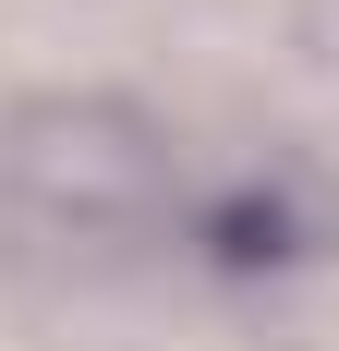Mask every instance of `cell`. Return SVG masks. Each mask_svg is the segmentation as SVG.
<instances>
[{"instance_id": "cell-1", "label": "cell", "mask_w": 339, "mask_h": 351, "mask_svg": "<svg viewBox=\"0 0 339 351\" xmlns=\"http://www.w3.org/2000/svg\"><path fill=\"white\" fill-rule=\"evenodd\" d=\"M0 206L36 243H145L182 218V158L121 97H49L0 134Z\"/></svg>"}]
</instances>
